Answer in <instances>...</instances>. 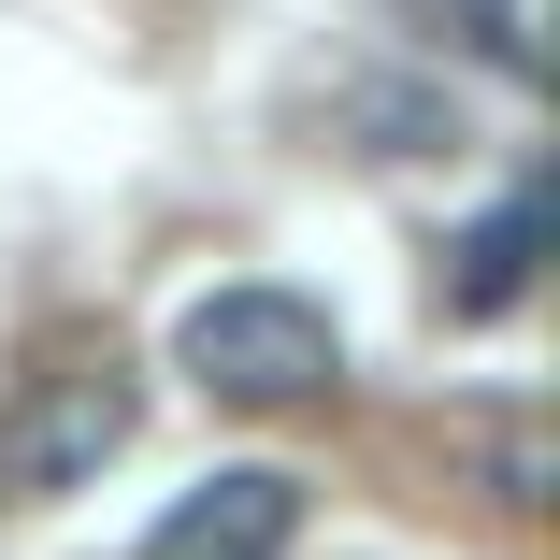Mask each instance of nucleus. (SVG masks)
Segmentation results:
<instances>
[{"instance_id": "obj_2", "label": "nucleus", "mask_w": 560, "mask_h": 560, "mask_svg": "<svg viewBox=\"0 0 560 560\" xmlns=\"http://www.w3.org/2000/svg\"><path fill=\"white\" fill-rule=\"evenodd\" d=\"M130 431H144V402H130L116 360H58V374L15 388V417H0V489L15 503H72V489H101V460H116Z\"/></svg>"}, {"instance_id": "obj_4", "label": "nucleus", "mask_w": 560, "mask_h": 560, "mask_svg": "<svg viewBox=\"0 0 560 560\" xmlns=\"http://www.w3.org/2000/svg\"><path fill=\"white\" fill-rule=\"evenodd\" d=\"M532 259H546V201L475 215V231H460V273H445V316H503V302L532 288Z\"/></svg>"}, {"instance_id": "obj_1", "label": "nucleus", "mask_w": 560, "mask_h": 560, "mask_svg": "<svg viewBox=\"0 0 560 560\" xmlns=\"http://www.w3.org/2000/svg\"><path fill=\"white\" fill-rule=\"evenodd\" d=\"M173 360L215 388V402H316L330 374H346V330H330V302H302V288H201L187 302V330H173Z\"/></svg>"}, {"instance_id": "obj_5", "label": "nucleus", "mask_w": 560, "mask_h": 560, "mask_svg": "<svg viewBox=\"0 0 560 560\" xmlns=\"http://www.w3.org/2000/svg\"><path fill=\"white\" fill-rule=\"evenodd\" d=\"M475 460H489V489H503L517 517L560 489V445H546V417H489V431H475Z\"/></svg>"}, {"instance_id": "obj_6", "label": "nucleus", "mask_w": 560, "mask_h": 560, "mask_svg": "<svg viewBox=\"0 0 560 560\" xmlns=\"http://www.w3.org/2000/svg\"><path fill=\"white\" fill-rule=\"evenodd\" d=\"M445 30H489V58H517V72H532V44H517V0H445Z\"/></svg>"}, {"instance_id": "obj_3", "label": "nucleus", "mask_w": 560, "mask_h": 560, "mask_svg": "<svg viewBox=\"0 0 560 560\" xmlns=\"http://www.w3.org/2000/svg\"><path fill=\"white\" fill-rule=\"evenodd\" d=\"M288 546H302V475H273V460L201 475V489L144 532V560H288Z\"/></svg>"}]
</instances>
